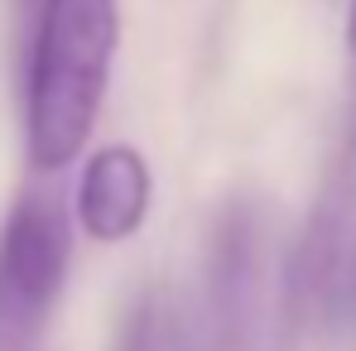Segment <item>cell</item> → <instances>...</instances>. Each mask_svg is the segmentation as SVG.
<instances>
[{
	"instance_id": "1",
	"label": "cell",
	"mask_w": 356,
	"mask_h": 351,
	"mask_svg": "<svg viewBox=\"0 0 356 351\" xmlns=\"http://www.w3.org/2000/svg\"><path fill=\"white\" fill-rule=\"evenodd\" d=\"M212 351H294L308 318L303 236L265 197H232L217 217L202 303Z\"/></svg>"
},
{
	"instance_id": "2",
	"label": "cell",
	"mask_w": 356,
	"mask_h": 351,
	"mask_svg": "<svg viewBox=\"0 0 356 351\" xmlns=\"http://www.w3.org/2000/svg\"><path fill=\"white\" fill-rule=\"evenodd\" d=\"M120 44L116 0H44L24 82V154L34 169H67L102 116Z\"/></svg>"
},
{
	"instance_id": "3",
	"label": "cell",
	"mask_w": 356,
	"mask_h": 351,
	"mask_svg": "<svg viewBox=\"0 0 356 351\" xmlns=\"http://www.w3.org/2000/svg\"><path fill=\"white\" fill-rule=\"evenodd\" d=\"M72 231L49 197L24 193L0 227V351H34L67 279Z\"/></svg>"
},
{
	"instance_id": "4",
	"label": "cell",
	"mask_w": 356,
	"mask_h": 351,
	"mask_svg": "<svg viewBox=\"0 0 356 351\" xmlns=\"http://www.w3.org/2000/svg\"><path fill=\"white\" fill-rule=\"evenodd\" d=\"M303 289L308 318L327 323L356 347V188L323 207L313 231L303 236Z\"/></svg>"
},
{
	"instance_id": "5",
	"label": "cell",
	"mask_w": 356,
	"mask_h": 351,
	"mask_svg": "<svg viewBox=\"0 0 356 351\" xmlns=\"http://www.w3.org/2000/svg\"><path fill=\"white\" fill-rule=\"evenodd\" d=\"M154 202V174L149 159L135 145H106L87 159L82 183H77V227L102 240L116 245L145 227Z\"/></svg>"
},
{
	"instance_id": "6",
	"label": "cell",
	"mask_w": 356,
	"mask_h": 351,
	"mask_svg": "<svg viewBox=\"0 0 356 351\" xmlns=\"http://www.w3.org/2000/svg\"><path fill=\"white\" fill-rule=\"evenodd\" d=\"M116 351H212V332L178 293L145 289L120 323Z\"/></svg>"
},
{
	"instance_id": "7",
	"label": "cell",
	"mask_w": 356,
	"mask_h": 351,
	"mask_svg": "<svg viewBox=\"0 0 356 351\" xmlns=\"http://www.w3.org/2000/svg\"><path fill=\"white\" fill-rule=\"evenodd\" d=\"M342 34H347V49L356 54V0L347 5V29H342Z\"/></svg>"
}]
</instances>
